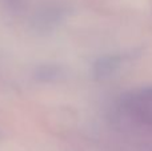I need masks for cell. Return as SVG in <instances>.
<instances>
[{
  "instance_id": "6da1fadb",
  "label": "cell",
  "mask_w": 152,
  "mask_h": 151,
  "mask_svg": "<svg viewBox=\"0 0 152 151\" xmlns=\"http://www.w3.org/2000/svg\"><path fill=\"white\" fill-rule=\"evenodd\" d=\"M121 63H123V56H108V58H104L96 64V74L97 75L111 74Z\"/></svg>"
}]
</instances>
